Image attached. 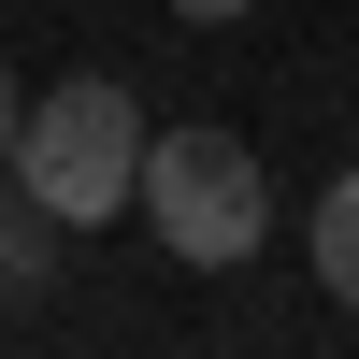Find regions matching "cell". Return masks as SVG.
Wrapping results in <instances>:
<instances>
[{
    "mask_svg": "<svg viewBox=\"0 0 359 359\" xmlns=\"http://www.w3.org/2000/svg\"><path fill=\"white\" fill-rule=\"evenodd\" d=\"M15 115H29V101H15V86H0V172H15Z\"/></svg>",
    "mask_w": 359,
    "mask_h": 359,
    "instance_id": "cell-6",
    "label": "cell"
},
{
    "mask_svg": "<svg viewBox=\"0 0 359 359\" xmlns=\"http://www.w3.org/2000/svg\"><path fill=\"white\" fill-rule=\"evenodd\" d=\"M316 287L359 302V172H331V201H316Z\"/></svg>",
    "mask_w": 359,
    "mask_h": 359,
    "instance_id": "cell-4",
    "label": "cell"
},
{
    "mask_svg": "<svg viewBox=\"0 0 359 359\" xmlns=\"http://www.w3.org/2000/svg\"><path fill=\"white\" fill-rule=\"evenodd\" d=\"M144 101L115 72H72V86H43V101L15 115V187L43 201L57 230H101V216H130L144 201Z\"/></svg>",
    "mask_w": 359,
    "mask_h": 359,
    "instance_id": "cell-1",
    "label": "cell"
},
{
    "mask_svg": "<svg viewBox=\"0 0 359 359\" xmlns=\"http://www.w3.org/2000/svg\"><path fill=\"white\" fill-rule=\"evenodd\" d=\"M172 15H187V29H230V15H245V0H172Z\"/></svg>",
    "mask_w": 359,
    "mask_h": 359,
    "instance_id": "cell-5",
    "label": "cell"
},
{
    "mask_svg": "<svg viewBox=\"0 0 359 359\" xmlns=\"http://www.w3.org/2000/svg\"><path fill=\"white\" fill-rule=\"evenodd\" d=\"M144 230H158L187 273H245L259 230H273L259 144L245 130H158V144H144Z\"/></svg>",
    "mask_w": 359,
    "mask_h": 359,
    "instance_id": "cell-2",
    "label": "cell"
},
{
    "mask_svg": "<svg viewBox=\"0 0 359 359\" xmlns=\"http://www.w3.org/2000/svg\"><path fill=\"white\" fill-rule=\"evenodd\" d=\"M43 273H57V216L29 187H0V302H43Z\"/></svg>",
    "mask_w": 359,
    "mask_h": 359,
    "instance_id": "cell-3",
    "label": "cell"
}]
</instances>
